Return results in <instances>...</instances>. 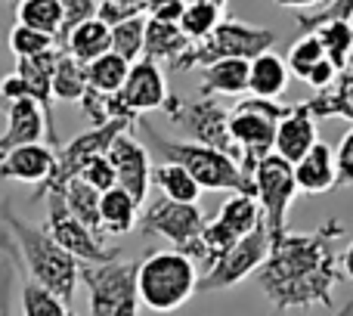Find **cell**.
I'll return each instance as SVG.
<instances>
[{
  "instance_id": "obj_1",
  "label": "cell",
  "mask_w": 353,
  "mask_h": 316,
  "mask_svg": "<svg viewBox=\"0 0 353 316\" xmlns=\"http://www.w3.org/2000/svg\"><path fill=\"white\" fill-rule=\"evenodd\" d=\"M347 236L344 220L329 217L310 233H282L273 239L257 286L276 313L335 304V286L344 279L335 245Z\"/></svg>"
},
{
  "instance_id": "obj_2",
  "label": "cell",
  "mask_w": 353,
  "mask_h": 316,
  "mask_svg": "<svg viewBox=\"0 0 353 316\" xmlns=\"http://www.w3.org/2000/svg\"><path fill=\"white\" fill-rule=\"evenodd\" d=\"M0 255L10 257L16 270L25 267L31 282L53 292L59 301L72 304L74 288L81 282V264L56 245L43 226L25 220L6 195L0 201Z\"/></svg>"
},
{
  "instance_id": "obj_3",
  "label": "cell",
  "mask_w": 353,
  "mask_h": 316,
  "mask_svg": "<svg viewBox=\"0 0 353 316\" xmlns=\"http://www.w3.org/2000/svg\"><path fill=\"white\" fill-rule=\"evenodd\" d=\"M134 128L140 134V143L149 149V155H161V161L180 164L199 183V189L254 195V183L242 174V168L230 155L217 152L211 146H201V143H192V140H168V137H161L155 130V124L149 118H140Z\"/></svg>"
},
{
  "instance_id": "obj_4",
  "label": "cell",
  "mask_w": 353,
  "mask_h": 316,
  "mask_svg": "<svg viewBox=\"0 0 353 316\" xmlns=\"http://www.w3.org/2000/svg\"><path fill=\"white\" fill-rule=\"evenodd\" d=\"M199 288V270L186 255L168 251H149L137 261V295L140 304L152 313H174L186 304Z\"/></svg>"
},
{
  "instance_id": "obj_5",
  "label": "cell",
  "mask_w": 353,
  "mask_h": 316,
  "mask_svg": "<svg viewBox=\"0 0 353 316\" xmlns=\"http://www.w3.org/2000/svg\"><path fill=\"white\" fill-rule=\"evenodd\" d=\"M276 43V31L263 25H248L242 19H220V25L205 37L192 43L176 62H171V72H192V68H208L220 59H245L270 53Z\"/></svg>"
},
{
  "instance_id": "obj_6",
  "label": "cell",
  "mask_w": 353,
  "mask_h": 316,
  "mask_svg": "<svg viewBox=\"0 0 353 316\" xmlns=\"http://www.w3.org/2000/svg\"><path fill=\"white\" fill-rule=\"evenodd\" d=\"M288 112V106H279L276 99L245 97L230 109V137L236 146V164L242 174L254 177V168L267 155H273L276 124Z\"/></svg>"
},
{
  "instance_id": "obj_7",
  "label": "cell",
  "mask_w": 353,
  "mask_h": 316,
  "mask_svg": "<svg viewBox=\"0 0 353 316\" xmlns=\"http://www.w3.org/2000/svg\"><path fill=\"white\" fill-rule=\"evenodd\" d=\"M81 282L87 288L90 316H140L137 295V261L81 264Z\"/></svg>"
},
{
  "instance_id": "obj_8",
  "label": "cell",
  "mask_w": 353,
  "mask_h": 316,
  "mask_svg": "<svg viewBox=\"0 0 353 316\" xmlns=\"http://www.w3.org/2000/svg\"><path fill=\"white\" fill-rule=\"evenodd\" d=\"M205 214L199 205H180L171 199H152L140 211V230L146 236H161L174 245V251L186 255L189 261L205 264V245H201V230H205Z\"/></svg>"
},
{
  "instance_id": "obj_9",
  "label": "cell",
  "mask_w": 353,
  "mask_h": 316,
  "mask_svg": "<svg viewBox=\"0 0 353 316\" xmlns=\"http://www.w3.org/2000/svg\"><path fill=\"white\" fill-rule=\"evenodd\" d=\"M165 112L174 124L189 130L192 143L211 146L217 152L230 155L236 161V146L230 137V109L217 103L211 97H195V99H183V97H168Z\"/></svg>"
},
{
  "instance_id": "obj_10",
  "label": "cell",
  "mask_w": 353,
  "mask_h": 316,
  "mask_svg": "<svg viewBox=\"0 0 353 316\" xmlns=\"http://www.w3.org/2000/svg\"><path fill=\"white\" fill-rule=\"evenodd\" d=\"M251 183H254V199L270 239H279L282 233H288V208H292L294 192H298L294 168L282 161L279 155H267L254 168Z\"/></svg>"
},
{
  "instance_id": "obj_11",
  "label": "cell",
  "mask_w": 353,
  "mask_h": 316,
  "mask_svg": "<svg viewBox=\"0 0 353 316\" xmlns=\"http://www.w3.org/2000/svg\"><path fill=\"white\" fill-rule=\"evenodd\" d=\"M47 220H43V230L56 239L62 251L74 257L78 264H109L115 257H121V248L115 245H105L103 236H97L93 230H87L81 220L72 217V211L65 208L62 192H47Z\"/></svg>"
},
{
  "instance_id": "obj_12",
  "label": "cell",
  "mask_w": 353,
  "mask_h": 316,
  "mask_svg": "<svg viewBox=\"0 0 353 316\" xmlns=\"http://www.w3.org/2000/svg\"><path fill=\"white\" fill-rule=\"evenodd\" d=\"M270 245H273V239H270L267 226L261 224L248 236L239 239L223 257H217L205 270V276H199V288L195 292H223V288L245 282L251 273H257L263 267V261L270 255Z\"/></svg>"
},
{
  "instance_id": "obj_13",
  "label": "cell",
  "mask_w": 353,
  "mask_h": 316,
  "mask_svg": "<svg viewBox=\"0 0 353 316\" xmlns=\"http://www.w3.org/2000/svg\"><path fill=\"white\" fill-rule=\"evenodd\" d=\"M124 130H130V124L109 121V124H103V128L84 130V134H78L72 143H65V146L56 152V168H53V174H50V180L43 183V186L34 189L31 201H41L47 192H62V189H65V183L74 180V177L84 170L87 161H93L97 155L109 152L112 140H115L118 134H124Z\"/></svg>"
},
{
  "instance_id": "obj_14",
  "label": "cell",
  "mask_w": 353,
  "mask_h": 316,
  "mask_svg": "<svg viewBox=\"0 0 353 316\" xmlns=\"http://www.w3.org/2000/svg\"><path fill=\"white\" fill-rule=\"evenodd\" d=\"M105 158L115 168V180L137 205H146L149 189H152V158H149V149L140 143V137H134L130 130L118 134L112 140Z\"/></svg>"
},
{
  "instance_id": "obj_15",
  "label": "cell",
  "mask_w": 353,
  "mask_h": 316,
  "mask_svg": "<svg viewBox=\"0 0 353 316\" xmlns=\"http://www.w3.org/2000/svg\"><path fill=\"white\" fill-rule=\"evenodd\" d=\"M118 97L124 99V106H128L137 118H143L146 112L165 109V103H168L171 93H168V81H165L161 66L152 62V59L130 62L128 81H124V87L118 90Z\"/></svg>"
},
{
  "instance_id": "obj_16",
  "label": "cell",
  "mask_w": 353,
  "mask_h": 316,
  "mask_svg": "<svg viewBox=\"0 0 353 316\" xmlns=\"http://www.w3.org/2000/svg\"><path fill=\"white\" fill-rule=\"evenodd\" d=\"M316 118L310 115L307 103L288 106V112L276 124V140H273V155H279L282 161L298 164L301 158L316 146Z\"/></svg>"
},
{
  "instance_id": "obj_17",
  "label": "cell",
  "mask_w": 353,
  "mask_h": 316,
  "mask_svg": "<svg viewBox=\"0 0 353 316\" xmlns=\"http://www.w3.org/2000/svg\"><path fill=\"white\" fill-rule=\"evenodd\" d=\"M6 130L0 134V158L28 143H43L47 137V118L34 99H16L6 103Z\"/></svg>"
},
{
  "instance_id": "obj_18",
  "label": "cell",
  "mask_w": 353,
  "mask_h": 316,
  "mask_svg": "<svg viewBox=\"0 0 353 316\" xmlns=\"http://www.w3.org/2000/svg\"><path fill=\"white\" fill-rule=\"evenodd\" d=\"M56 168V152L47 143H28L0 158V180H19L43 186Z\"/></svg>"
},
{
  "instance_id": "obj_19",
  "label": "cell",
  "mask_w": 353,
  "mask_h": 316,
  "mask_svg": "<svg viewBox=\"0 0 353 316\" xmlns=\"http://www.w3.org/2000/svg\"><path fill=\"white\" fill-rule=\"evenodd\" d=\"M294 168V183L301 192L323 195L329 189H338V168H335V152L325 143H316Z\"/></svg>"
},
{
  "instance_id": "obj_20",
  "label": "cell",
  "mask_w": 353,
  "mask_h": 316,
  "mask_svg": "<svg viewBox=\"0 0 353 316\" xmlns=\"http://www.w3.org/2000/svg\"><path fill=\"white\" fill-rule=\"evenodd\" d=\"M192 47L186 34L180 31L176 22H159V19H146V41H143V59L152 62H176L186 50Z\"/></svg>"
},
{
  "instance_id": "obj_21",
  "label": "cell",
  "mask_w": 353,
  "mask_h": 316,
  "mask_svg": "<svg viewBox=\"0 0 353 316\" xmlns=\"http://www.w3.org/2000/svg\"><path fill=\"white\" fill-rule=\"evenodd\" d=\"M248 93V62L245 59H220L205 68L199 97H242Z\"/></svg>"
},
{
  "instance_id": "obj_22",
  "label": "cell",
  "mask_w": 353,
  "mask_h": 316,
  "mask_svg": "<svg viewBox=\"0 0 353 316\" xmlns=\"http://www.w3.org/2000/svg\"><path fill=\"white\" fill-rule=\"evenodd\" d=\"M288 66L279 53H261L248 62V93L261 99H276L288 87Z\"/></svg>"
},
{
  "instance_id": "obj_23",
  "label": "cell",
  "mask_w": 353,
  "mask_h": 316,
  "mask_svg": "<svg viewBox=\"0 0 353 316\" xmlns=\"http://www.w3.org/2000/svg\"><path fill=\"white\" fill-rule=\"evenodd\" d=\"M59 50L68 53L72 59H78L81 66H87V62L99 59V56H105L112 50V28L103 25L99 19H87L74 31H68V37L62 41Z\"/></svg>"
},
{
  "instance_id": "obj_24",
  "label": "cell",
  "mask_w": 353,
  "mask_h": 316,
  "mask_svg": "<svg viewBox=\"0 0 353 316\" xmlns=\"http://www.w3.org/2000/svg\"><path fill=\"white\" fill-rule=\"evenodd\" d=\"M140 224V205L124 192L121 186H112L109 192L99 195V230L103 236H124Z\"/></svg>"
},
{
  "instance_id": "obj_25",
  "label": "cell",
  "mask_w": 353,
  "mask_h": 316,
  "mask_svg": "<svg viewBox=\"0 0 353 316\" xmlns=\"http://www.w3.org/2000/svg\"><path fill=\"white\" fill-rule=\"evenodd\" d=\"M304 103L316 121L319 118H344V121H353V75L341 72L335 78V84L325 87V90H316Z\"/></svg>"
},
{
  "instance_id": "obj_26",
  "label": "cell",
  "mask_w": 353,
  "mask_h": 316,
  "mask_svg": "<svg viewBox=\"0 0 353 316\" xmlns=\"http://www.w3.org/2000/svg\"><path fill=\"white\" fill-rule=\"evenodd\" d=\"M313 34L323 43V53L338 72H347L353 62V22L350 19H335L325 22L319 28H313Z\"/></svg>"
},
{
  "instance_id": "obj_27",
  "label": "cell",
  "mask_w": 353,
  "mask_h": 316,
  "mask_svg": "<svg viewBox=\"0 0 353 316\" xmlns=\"http://www.w3.org/2000/svg\"><path fill=\"white\" fill-rule=\"evenodd\" d=\"M152 186L159 189L161 199L180 201V205H195L201 195L199 183H195L180 164H171V161H161L159 168H152Z\"/></svg>"
},
{
  "instance_id": "obj_28",
  "label": "cell",
  "mask_w": 353,
  "mask_h": 316,
  "mask_svg": "<svg viewBox=\"0 0 353 316\" xmlns=\"http://www.w3.org/2000/svg\"><path fill=\"white\" fill-rule=\"evenodd\" d=\"M217 220L230 233H236L239 239L248 236L251 230H257V226L263 224L261 208H257V199H254V195H248V192H232L230 199L220 205Z\"/></svg>"
},
{
  "instance_id": "obj_29",
  "label": "cell",
  "mask_w": 353,
  "mask_h": 316,
  "mask_svg": "<svg viewBox=\"0 0 353 316\" xmlns=\"http://www.w3.org/2000/svg\"><path fill=\"white\" fill-rule=\"evenodd\" d=\"M53 99L56 103H81L87 93V66L72 59L68 53L59 50V59L53 68Z\"/></svg>"
},
{
  "instance_id": "obj_30",
  "label": "cell",
  "mask_w": 353,
  "mask_h": 316,
  "mask_svg": "<svg viewBox=\"0 0 353 316\" xmlns=\"http://www.w3.org/2000/svg\"><path fill=\"white\" fill-rule=\"evenodd\" d=\"M99 195L97 189L90 186V183H84L81 177H74V180L65 183V189H62V199H65V208L72 211L74 220H81V224L87 226V230H93L97 236H103V230H99Z\"/></svg>"
},
{
  "instance_id": "obj_31",
  "label": "cell",
  "mask_w": 353,
  "mask_h": 316,
  "mask_svg": "<svg viewBox=\"0 0 353 316\" xmlns=\"http://www.w3.org/2000/svg\"><path fill=\"white\" fill-rule=\"evenodd\" d=\"M128 72H130V62L121 59V56H115L109 50L105 56L87 62V87H90V90H97V93L112 97V93H118L124 87Z\"/></svg>"
},
{
  "instance_id": "obj_32",
  "label": "cell",
  "mask_w": 353,
  "mask_h": 316,
  "mask_svg": "<svg viewBox=\"0 0 353 316\" xmlns=\"http://www.w3.org/2000/svg\"><path fill=\"white\" fill-rule=\"evenodd\" d=\"M16 19H19L16 25L34 28L56 41V34H59V28H62V3L59 0H19Z\"/></svg>"
},
{
  "instance_id": "obj_33",
  "label": "cell",
  "mask_w": 353,
  "mask_h": 316,
  "mask_svg": "<svg viewBox=\"0 0 353 316\" xmlns=\"http://www.w3.org/2000/svg\"><path fill=\"white\" fill-rule=\"evenodd\" d=\"M22 316H78L72 304L59 301L53 292L41 288L37 282L25 279L22 286Z\"/></svg>"
},
{
  "instance_id": "obj_34",
  "label": "cell",
  "mask_w": 353,
  "mask_h": 316,
  "mask_svg": "<svg viewBox=\"0 0 353 316\" xmlns=\"http://www.w3.org/2000/svg\"><path fill=\"white\" fill-rule=\"evenodd\" d=\"M143 41H146V16L128 19L112 28V53L128 62L143 59Z\"/></svg>"
},
{
  "instance_id": "obj_35",
  "label": "cell",
  "mask_w": 353,
  "mask_h": 316,
  "mask_svg": "<svg viewBox=\"0 0 353 316\" xmlns=\"http://www.w3.org/2000/svg\"><path fill=\"white\" fill-rule=\"evenodd\" d=\"M323 59H325V53H323L319 37L313 34V31H307V34H301L298 41L292 43V50H288V56H285V66L294 78L307 81V75H310Z\"/></svg>"
},
{
  "instance_id": "obj_36",
  "label": "cell",
  "mask_w": 353,
  "mask_h": 316,
  "mask_svg": "<svg viewBox=\"0 0 353 316\" xmlns=\"http://www.w3.org/2000/svg\"><path fill=\"white\" fill-rule=\"evenodd\" d=\"M220 19H223V10H214V6H208V3H186V10H183L176 25H180V31L189 41L199 43L217 28Z\"/></svg>"
},
{
  "instance_id": "obj_37",
  "label": "cell",
  "mask_w": 353,
  "mask_h": 316,
  "mask_svg": "<svg viewBox=\"0 0 353 316\" xmlns=\"http://www.w3.org/2000/svg\"><path fill=\"white\" fill-rule=\"evenodd\" d=\"M6 43H10L16 59H34V56L56 47V41L50 34H41V31L25 28V25H16V28L10 31V37H6Z\"/></svg>"
},
{
  "instance_id": "obj_38",
  "label": "cell",
  "mask_w": 353,
  "mask_h": 316,
  "mask_svg": "<svg viewBox=\"0 0 353 316\" xmlns=\"http://www.w3.org/2000/svg\"><path fill=\"white\" fill-rule=\"evenodd\" d=\"M236 242H239V236H236V233L226 230V226L220 224L217 217L208 220L205 230H201V245H205V270L211 267V264L217 261V257H223Z\"/></svg>"
},
{
  "instance_id": "obj_39",
  "label": "cell",
  "mask_w": 353,
  "mask_h": 316,
  "mask_svg": "<svg viewBox=\"0 0 353 316\" xmlns=\"http://www.w3.org/2000/svg\"><path fill=\"white\" fill-rule=\"evenodd\" d=\"M335 19H350L353 22V0H329L325 6H319L316 12H301L298 16V28L304 31H313L325 22H335Z\"/></svg>"
},
{
  "instance_id": "obj_40",
  "label": "cell",
  "mask_w": 353,
  "mask_h": 316,
  "mask_svg": "<svg viewBox=\"0 0 353 316\" xmlns=\"http://www.w3.org/2000/svg\"><path fill=\"white\" fill-rule=\"evenodd\" d=\"M59 3H62V28L56 34V50L62 47L68 31H74L87 19H97V0H59Z\"/></svg>"
},
{
  "instance_id": "obj_41",
  "label": "cell",
  "mask_w": 353,
  "mask_h": 316,
  "mask_svg": "<svg viewBox=\"0 0 353 316\" xmlns=\"http://www.w3.org/2000/svg\"><path fill=\"white\" fill-rule=\"evenodd\" d=\"M81 180L84 183H90L97 192H109L112 186H118V180H115V168H112V161L105 155H97L93 161H87L84 164V170H81Z\"/></svg>"
},
{
  "instance_id": "obj_42",
  "label": "cell",
  "mask_w": 353,
  "mask_h": 316,
  "mask_svg": "<svg viewBox=\"0 0 353 316\" xmlns=\"http://www.w3.org/2000/svg\"><path fill=\"white\" fill-rule=\"evenodd\" d=\"M137 16H146L140 6H128V3H115V0H97V19L109 28L115 25L128 22V19H137Z\"/></svg>"
},
{
  "instance_id": "obj_43",
  "label": "cell",
  "mask_w": 353,
  "mask_h": 316,
  "mask_svg": "<svg viewBox=\"0 0 353 316\" xmlns=\"http://www.w3.org/2000/svg\"><path fill=\"white\" fill-rule=\"evenodd\" d=\"M16 264L0 255V316H12V298H16Z\"/></svg>"
},
{
  "instance_id": "obj_44",
  "label": "cell",
  "mask_w": 353,
  "mask_h": 316,
  "mask_svg": "<svg viewBox=\"0 0 353 316\" xmlns=\"http://www.w3.org/2000/svg\"><path fill=\"white\" fill-rule=\"evenodd\" d=\"M335 168H338V186H353V128L338 143Z\"/></svg>"
},
{
  "instance_id": "obj_45",
  "label": "cell",
  "mask_w": 353,
  "mask_h": 316,
  "mask_svg": "<svg viewBox=\"0 0 353 316\" xmlns=\"http://www.w3.org/2000/svg\"><path fill=\"white\" fill-rule=\"evenodd\" d=\"M186 0H146V19H159V22H180Z\"/></svg>"
},
{
  "instance_id": "obj_46",
  "label": "cell",
  "mask_w": 353,
  "mask_h": 316,
  "mask_svg": "<svg viewBox=\"0 0 353 316\" xmlns=\"http://www.w3.org/2000/svg\"><path fill=\"white\" fill-rule=\"evenodd\" d=\"M338 267H341V276H344V279L353 282V242L341 251V255H338Z\"/></svg>"
},
{
  "instance_id": "obj_47",
  "label": "cell",
  "mask_w": 353,
  "mask_h": 316,
  "mask_svg": "<svg viewBox=\"0 0 353 316\" xmlns=\"http://www.w3.org/2000/svg\"><path fill=\"white\" fill-rule=\"evenodd\" d=\"M279 6H288V10H307V6H323L325 0H273Z\"/></svg>"
},
{
  "instance_id": "obj_48",
  "label": "cell",
  "mask_w": 353,
  "mask_h": 316,
  "mask_svg": "<svg viewBox=\"0 0 353 316\" xmlns=\"http://www.w3.org/2000/svg\"><path fill=\"white\" fill-rule=\"evenodd\" d=\"M186 3H208L214 10H226V0H186Z\"/></svg>"
},
{
  "instance_id": "obj_49",
  "label": "cell",
  "mask_w": 353,
  "mask_h": 316,
  "mask_svg": "<svg viewBox=\"0 0 353 316\" xmlns=\"http://www.w3.org/2000/svg\"><path fill=\"white\" fill-rule=\"evenodd\" d=\"M115 3H128V6H140L143 12H146V0H115Z\"/></svg>"
},
{
  "instance_id": "obj_50",
  "label": "cell",
  "mask_w": 353,
  "mask_h": 316,
  "mask_svg": "<svg viewBox=\"0 0 353 316\" xmlns=\"http://www.w3.org/2000/svg\"><path fill=\"white\" fill-rule=\"evenodd\" d=\"M335 316H353V301H347V304L341 307V310H338Z\"/></svg>"
},
{
  "instance_id": "obj_51",
  "label": "cell",
  "mask_w": 353,
  "mask_h": 316,
  "mask_svg": "<svg viewBox=\"0 0 353 316\" xmlns=\"http://www.w3.org/2000/svg\"><path fill=\"white\" fill-rule=\"evenodd\" d=\"M347 72H350V75H353V62H350V68H347Z\"/></svg>"
}]
</instances>
